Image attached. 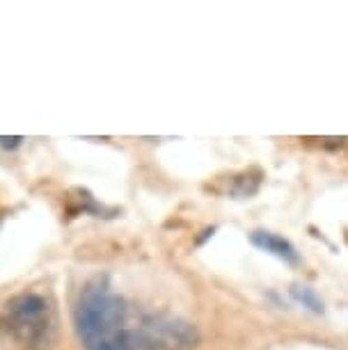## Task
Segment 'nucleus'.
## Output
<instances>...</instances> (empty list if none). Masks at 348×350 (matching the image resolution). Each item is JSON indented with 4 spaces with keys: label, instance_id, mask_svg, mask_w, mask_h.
<instances>
[{
    "label": "nucleus",
    "instance_id": "nucleus-5",
    "mask_svg": "<svg viewBox=\"0 0 348 350\" xmlns=\"http://www.w3.org/2000/svg\"><path fill=\"white\" fill-rule=\"evenodd\" d=\"M291 295L295 302H300L303 307H307L314 314H323V300L317 295V291L305 286V284H293L291 286Z\"/></svg>",
    "mask_w": 348,
    "mask_h": 350
},
{
    "label": "nucleus",
    "instance_id": "nucleus-1",
    "mask_svg": "<svg viewBox=\"0 0 348 350\" xmlns=\"http://www.w3.org/2000/svg\"><path fill=\"white\" fill-rule=\"evenodd\" d=\"M129 307L113 293L106 280H92L81 291L74 309V325L85 350H113L126 332Z\"/></svg>",
    "mask_w": 348,
    "mask_h": 350
},
{
    "label": "nucleus",
    "instance_id": "nucleus-2",
    "mask_svg": "<svg viewBox=\"0 0 348 350\" xmlns=\"http://www.w3.org/2000/svg\"><path fill=\"white\" fill-rule=\"evenodd\" d=\"M0 332L23 350H51L55 339V314L39 293L14 295L0 312Z\"/></svg>",
    "mask_w": 348,
    "mask_h": 350
},
{
    "label": "nucleus",
    "instance_id": "nucleus-4",
    "mask_svg": "<svg viewBox=\"0 0 348 350\" xmlns=\"http://www.w3.org/2000/svg\"><path fill=\"white\" fill-rule=\"evenodd\" d=\"M250 241H252V245H257L259 250H264V252H268V254L278 256L280 261L291 263V266L300 263V256H298V252H295V247L286 239L273 234V231H252Z\"/></svg>",
    "mask_w": 348,
    "mask_h": 350
},
{
    "label": "nucleus",
    "instance_id": "nucleus-3",
    "mask_svg": "<svg viewBox=\"0 0 348 350\" xmlns=\"http://www.w3.org/2000/svg\"><path fill=\"white\" fill-rule=\"evenodd\" d=\"M200 341L195 325L176 316H144L140 325L126 327L113 350H193Z\"/></svg>",
    "mask_w": 348,
    "mask_h": 350
},
{
    "label": "nucleus",
    "instance_id": "nucleus-6",
    "mask_svg": "<svg viewBox=\"0 0 348 350\" xmlns=\"http://www.w3.org/2000/svg\"><path fill=\"white\" fill-rule=\"evenodd\" d=\"M18 142H23V137H0V147H18Z\"/></svg>",
    "mask_w": 348,
    "mask_h": 350
}]
</instances>
